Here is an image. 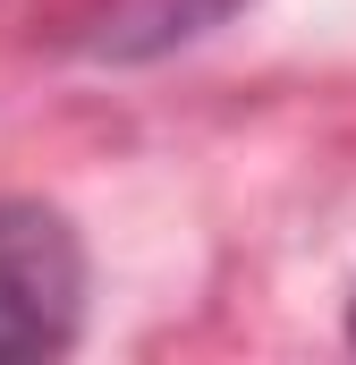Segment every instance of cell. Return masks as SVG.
I'll use <instances>...</instances> for the list:
<instances>
[{"instance_id": "cell-1", "label": "cell", "mask_w": 356, "mask_h": 365, "mask_svg": "<svg viewBox=\"0 0 356 365\" xmlns=\"http://www.w3.org/2000/svg\"><path fill=\"white\" fill-rule=\"evenodd\" d=\"M85 314V247L51 204H0V365L60 357Z\"/></svg>"}, {"instance_id": "cell-2", "label": "cell", "mask_w": 356, "mask_h": 365, "mask_svg": "<svg viewBox=\"0 0 356 365\" xmlns=\"http://www.w3.org/2000/svg\"><path fill=\"white\" fill-rule=\"evenodd\" d=\"M246 0H34V34L77 60H162Z\"/></svg>"}, {"instance_id": "cell-3", "label": "cell", "mask_w": 356, "mask_h": 365, "mask_svg": "<svg viewBox=\"0 0 356 365\" xmlns=\"http://www.w3.org/2000/svg\"><path fill=\"white\" fill-rule=\"evenodd\" d=\"M348 340H356V306H348Z\"/></svg>"}]
</instances>
